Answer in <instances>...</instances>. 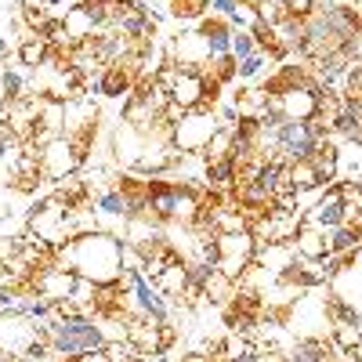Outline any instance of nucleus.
<instances>
[{
  "instance_id": "f257e3e1",
  "label": "nucleus",
  "mask_w": 362,
  "mask_h": 362,
  "mask_svg": "<svg viewBox=\"0 0 362 362\" xmlns=\"http://www.w3.org/2000/svg\"><path fill=\"white\" fill-rule=\"evenodd\" d=\"M58 264L76 272L80 279H90L98 286H109L119 279L124 272V239L112 235V232H87V235H76L69 239L66 247L54 250Z\"/></svg>"
},
{
  "instance_id": "f03ea898",
  "label": "nucleus",
  "mask_w": 362,
  "mask_h": 362,
  "mask_svg": "<svg viewBox=\"0 0 362 362\" xmlns=\"http://www.w3.org/2000/svg\"><path fill=\"white\" fill-rule=\"evenodd\" d=\"M51 337V358L58 362H73L87 351H102L105 348V337H102V326L95 315H76V319H58V315H47V322H40Z\"/></svg>"
},
{
  "instance_id": "7ed1b4c3",
  "label": "nucleus",
  "mask_w": 362,
  "mask_h": 362,
  "mask_svg": "<svg viewBox=\"0 0 362 362\" xmlns=\"http://www.w3.org/2000/svg\"><path fill=\"white\" fill-rule=\"evenodd\" d=\"M25 228L33 232L37 239H44L51 250L66 247L73 239V206L62 196L47 192L44 199L33 203V210H29V218H25Z\"/></svg>"
},
{
  "instance_id": "20e7f679",
  "label": "nucleus",
  "mask_w": 362,
  "mask_h": 362,
  "mask_svg": "<svg viewBox=\"0 0 362 362\" xmlns=\"http://www.w3.org/2000/svg\"><path fill=\"white\" fill-rule=\"evenodd\" d=\"M218 131H221V119H218L214 109H189V112L174 124V138H170V141H174L177 153L192 156V153H203Z\"/></svg>"
},
{
  "instance_id": "39448f33",
  "label": "nucleus",
  "mask_w": 362,
  "mask_h": 362,
  "mask_svg": "<svg viewBox=\"0 0 362 362\" xmlns=\"http://www.w3.org/2000/svg\"><path fill=\"white\" fill-rule=\"evenodd\" d=\"M40 322L25 312H0V355H8L15 362L29 358V351L37 348Z\"/></svg>"
},
{
  "instance_id": "423d86ee",
  "label": "nucleus",
  "mask_w": 362,
  "mask_h": 362,
  "mask_svg": "<svg viewBox=\"0 0 362 362\" xmlns=\"http://www.w3.org/2000/svg\"><path fill=\"white\" fill-rule=\"evenodd\" d=\"M254 254H257V243H254L250 228L232 232V235H214V268L225 272L228 279L243 276V268L254 264Z\"/></svg>"
},
{
  "instance_id": "0eeeda50",
  "label": "nucleus",
  "mask_w": 362,
  "mask_h": 362,
  "mask_svg": "<svg viewBox=\"0 0 362 362\" xmlns=\"http://www.w3.org/2000/svg\"><path fill=\"white\" fill-rule=\"evenodd\" d=\"M80 167H83V160H80V153L73 148V141H69L66 134L51 138V141L40 148V174H44L47 181H62V177H73Z\"/></svg>"
},
{
  "instance_id": "6e6552de",
  "label": "nucleus",
  "mask_w": 362,
  "mask_h": 362,
  "mask_svg": "<svg viewBox=\"0 0 362 362\" xmlns=\"http://www.w3.org/2000/svg\"><path fill=\"white\" fill-rule=\"evenodd\" d=\"M170 62L177 69H189V73H203L206 62H210V44L199 29H185V33H177L174 44H170Z\"/></svg>"
},
{
  "instance_id": "1a4fd4ad",
  "label": "nucleus",
  "mask_w": 362,
  "mask_h": 362,
  "mask_svg": "<svg viewBox=\"0 0 362 362\" xmlns=\"http://www.w3.org/2000/svg\"><path fill=\"white\" fill-rule=\"evenodd\" d=\"M145 145H148V134H145V131H138L134 124H124V119L116 124L112 141H109L112 160H116L119 167H124V170H134V167H138V160H141V153H145Z\"/></svg>"
},
{
  "instance_id": "9d476101",
  "label": "nucleus",
  "mask_w": 362,
  "mask_h": 362,
  "mask_svg": "<svg viewBox=\"0 0 362 362\" xmlns=\"http://www.w3.org/2000/svg\"><path fill=\"white\" fill-rule=\"evenodd\" d=\"M326 286H329V293H334V297H341L344 305L355 312V319H358V315H362V250H358V254L351 257V264L341 268Z\"/></svg>"
},
{
  "instance_id": "9b49d317",
  "label": "nucleus",
  "mask_w": 362,
  "mask_h": 362,
  "mask_svg": "<svg viewBox=\"0 0 362 362\" xmlns=\"http://www.w3.org/2000/svg\"><path fill=\"white\" fill-rule=\"evenodd\" d=\"M33 290L40 293V297H47L51 305H58V300H69V293H73V286H76V272H69V268H62V264H51V268H44V272H37L33 279Z\"/></svg>"
},
{
  "instance_id": "f8f14e48",
  "label": "nucleus",
  "mask_w": 362,
  "mask_h": 362,
  "mask_svg": "<svg viewBox=\"0 0 362 362\" xmlns=\"http://www.w3.org/2000/svg\"><path fill=\"white\" fill-rule=\"evenodd\" d=\"M167 95L174 105L181 109H203V73H189V69H177L170 87H167Z\"/></svg>"
},
{
  "instance_id": "ddd939ff",
  "label": "nucleus",
  "mask_w": 362,
  "mask_h": 362,
  "mask_svg": "<svg viewBox=\"0 0 362 362\" xmlns=\"http://www.w3.org/2000/svg\"><path fill=\"white\" fill-rule=\"evenodd\" d=\"M293 250H297V261H326L329 257V228H315L308 221H300V228L293 235Z\"/></svg>"
},
{
  "instance_id": "4468645a",
  "label": "nucleus",
  "mask_w": 362,
  "mask_h": 362,
  "mask_svg": "<svg viewBox=\"0 0 362 362\" xmlns=\"http://www.w3.org/2000/svg\"><path fill=\"white\" fill-rule=\"evenodd\" d=\"M196 29L206 37V44H210V58H218V54H232V33H235V25L225 18V15H214V11H206L199 22H196Z\"/></svg>"
},
{
  "instance_id": "2eb2a0df",
  "label": "nucleus",
  "mask_w": 362,
  "mask_h": 362,
  "mask_svg": "<svg viewBox=\"0 0 362 362\" xmlns=\"http://www.w3.org/2000/svg\"><path fill=\"white\" fill-rule=\"evenodd\" d=\"M134 90V73L124 62H105L102 76H98V95L105 98H131Z\"/></svg>"
},
{
  "instance_id": "dca6fc26",
  "label": "nucleus",
  "mask_w": 362,
  "mask_h": 362,
  "mask_svg": "<svg viewBox=\"0 0 362 362\" xmlns=\"http://www.w3.org/2000/svg\"><path fill=\"white\" fill-rule=\"evenodd\" d=\"M95 33H98V22L90 18V15H87L80 4H73V8L62 15V37H66V44H69V47L87 44Z\"/></svg>"
},
{
  "instance_id": "f3484780",
  "label": "nucleus",
  "mask_w": 362,
  "mask_h": 362,
  "mask_svg": "<svg viewBox=\"0 0 362 362\" xmlns=\"http://www.w3.org/2000/svg\"><path fill=\"white\" fill-rule=\"evenodd\" d=\"M254 261L268 272V276H283V272L297 261V250H293V243H268V247H257V254H254Z\"/></svg>"
},
{
  "instance_id": "a211bd4d",
  "label": "nucleus",
  "mask_w": 362,
  "mask_h": 362,
  "mask_svg": "<svg viewBox=\"0 0 362 362\" xmlns=\"http://www.w3.org/2000/svg\"><path fill=\"white\" fill-rule=\"evenodd\" d=\"M286 181L293 185V192H312V189H322V185H334V181H322V174L315 170V163L305 156V160H290L286 163Z\"/></svg>"
},
{
  "instance_id": "6ab92c4d",
  "label": "nucleus",
  "mask_w": 362,
  "mask_h": 362,
  "mask_svg": "<svg viewBox=\"0 0 362 362\" xmlns=\"http://www.w3.org/2000/svg\"><path fill=\"white\" fill-rule=\"evenodd\" d=\"M153 286L163 293V297H181V293H185V286H189V261H181V257H174L163 272H160V276L153 279Z\"/></svg>"
},
{
  "instance_id": "aec40b11",
  "label": "nucleus",
  "mask_w": 362,
  "mask_h": 362,
  "mask_svg": "<svg viewBox=\"0 0 362 362\" xmlns=\"http://www.w3.org/2000/svg\"><path fill=\"white\" fill-rule=\"evenodd\" d=\"M18 66H25V69H40V66H47V58H51V44L44 40V37H37V33H29L25 29V37H22V44H18Z\"/></svg>"
},
{
  "instance_id": "412c9836",
  "label": "nucleus",
  "mask_w": 362,
  "mask_h": 362,
  "mask_svg": "<svg viewBox=\"0 0 362 362\" xmlns=\"http://www.w3.org/2000/svg\"><path fill=\"white\" fill-rule=\"evenodd\" d=\"M337 141L334 138H322V141H315V148L308 153V160L315 163V170L322 174V181H337Z\"/></svg>"
},
{
  "instance_id": "4be33fe9",
  "label": "nucleus",
  "mask_w": 362,
  "mask_h": 362,
  "mask_svg": "<svg viewBox=\"0 0 362 362\" xmlns=\"http://www.w3.org/2000/svg\"><path fill=\"white\" fill-rule=\"evenodd\" d=\"M235 73H239V62H235L232 54H218V58H210V62H206V69H203V76L218 80L221 87L235 83Z\"/></svg>"
},
{
  "instance_id": "5701e85b",
  "label": "nucleus",
  "mask_w": 362,
  "mask_h": 362,
  "mask_svg": "<svg viewBox=\"0 0 362 362\" xmlns=\"http://www.w3.org/2000/svg\"><path fill=\"white\" fill-rule=\"evenodd\" d=\"M329 341L337 344V351H351L358 341H362V334H358V326H355V319H344V322H334V329H329Z\"/></svg>"
},
{
  "instance_id": "b1692460",
  "label": "nucleus",
  "mask_w": 362,
  "mask_h": 362,
  "mask_svg": "<svg viewBox=\"0 0 362 362\" xmlns=\"http://www.w3.org/2000/svg\"><path fill=\"white\" fill-rule=\"evenodd\" d=\"M264 66H268V54L254 51L250 58H243V62H239V73H235V80H239V83H250V80H257V76L264 73Z\"/></svg>"
},
{
  "instance_id": "393cba45",
  "label": "nucleus",
  "mask_w": 362,
  "mask_h": 362,
  "mask_svg": "<svg viewBox=\"0 0 362 362\" xmlns=\"http://www.w3.org/2000/svg\"><path fill=\"white\" fill-rule=\"evenodd\" d=\"M102 351H105L109 362H141V351L131 341H109Z\"/></svg>"
},
{
  "instance_id": "a878e982",
  "label": "nucleus",
  "mask_w": 362,
  "mask_h": 362,
  "mask_svg": "<svg viewBox=\"0 0 362 362\" xmlns=\"http://www.w3.org/2000/svg\"><path fill=\"white\" fill-rule=\"evenodd\" d=\"M254 51H257V44H254V33H250V29H235V33H232V58H235V62L250 58Z\"/></svg>"
},
{
  "instance_id": "bb28decb",
  "label": "nucleus",
  "mask_w": 362,
  "mask_h": 362,
  "mask_svg": "<svg viewBox=\"0 0 362 362\" xmlns=\"http://www.w3.org/2000/svg\"><path fill=\"white\" fill-rule=\"evenodd\" d=\"M315 4H319V0H283V11L297 15V18H308L315 11Z\"/></svg>"
},
{
  "instance_id": "cd10ccee",
  "label": "nucleus",
  "mask_w": 362,
  "mask_h": 362,
  "mask_svg": "<svg viewBox=\"0 0 362 362\" xmlns=\"http://www.w3.org/2000/svg\"><path fill=\"white\" fill-rule=\"evenodd\" d=\"M348 87H351V90H362V62H351V69H348Z\"/></svg>"
},
{
  "instance_id": "c85d7f7f",
  "label": "nucleus",
  "mask_w": 362,
  "mask_h": 362,
  "mask_svg": "<svg viewBox=\"0 0 362 362\" xmlns=\"http://www.w3.org/2000/svg\"><path fill=\"white\" fill-rule=\"evenodd\" d=\"M73 362H109V358H105V351H87V355H80Z\"/></svg>"
},
{
  "instance_id": "c756f323",
  "label": "nucleus",
  "mask_w": 362,
  "mask_h": 362,
  "mask_svg": "<svg viewBox=\"0 0 362 362\" xmlns=\"http://www.w3.org/2000/svg\"><path fill=\"white\" fill-rule=\"evenodd\" d=\"M8 199H11V192H4V189H0V218L8 214Z\"/></svg>"
},
{
  "instance_id": "7c9ffc66",
  "label": "nucleus",
  "mask_w": 362,
  "mask_h": 362,
  "mask_svg": "<svg viewBox=\"0 0 362 362\" xmlns=\"http://www.w3.org/2000/svg\"><path fill=\"white\" fill-rule=\"evenodd\" d=\"M348 355H351V358H355V362H362V341H358V344H355V348H351V351H348Z\"/></svg>"
},
{
  "instance_id": "2f4dec72",
  "label": "nucleus",
  "mask_w": 362,
  "mask_h": 362,
  "mask_svg": "<svg viewBox=\"0 0 362 362\" xmlns=\"http://www.w3.org/2000/svg\"><path fill=\"white\" fill-rule=\"evenodd\" d=\"M355 181H358V189H362V174H358V177H355Z\"/></svg>"
}]
</instances>
